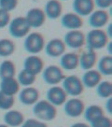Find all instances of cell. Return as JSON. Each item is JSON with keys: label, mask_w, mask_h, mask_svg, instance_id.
I'll list each match as a JSON object with an SVG mask.
<instances>
[{"label": "cell", "mask_w": 112, "mask_h": 127, "mask_svg": "<svg viewBox=\"0 0 112 127\" xmlns=\"http://www.w3.org/2000/svg\"><path fill=\"white\" fill-rule=\"evenodd\" d=\"M109 42V36L103 29H94L92 28L91 31L85 35V44H87L88 49L98 51L107 47Z\"/></svg>", "instance_id": "6da1fadb"}, {"label": "cell", "mask_w": 112, "mask_h": 127, "mask_svg": "<svg viewBox=\"0 0 112 127\" xmlns=\"http://www.w3.org/2000/svg\"><path fill=\"white\" fill-rule=\"evenodd\" d=\"M33 113L42 122H51L56 118L57 109L55 106L50 103L48 100H38L36 104H34Z\"/></svg>", "instance_id": "7a4b0ae2"}, {"label": "cell", "mask_w": 112, "mask_h": 127, "mask_svg": "<svg viewBox=\"0 0 112 127\" xmlns=\"http://www.w3.org/2000/svg\"><path fill=\"white\" fill-rule=\"evenodd\" d=\"M24 50L30 54H38L44 50L45 37L39 32L29 33L25 36L24 43Z\"/></svg>", "instance_id": "3957f363"}, {"label": "cell", "mask_w": 112, "mask_h": 127, "mask_svg": "<svg viewBox=\"0 0 112 127\" xmlns=\"http://www.w3.org/2000/svg\"><path fill=\"white\" fill-rule=\"evenodd\" d=\"M8 26L9 34L15 38H22L26 36L31 30V27L28 24L25 17L23 16H18L10 20Z\"/></svg>", "instance_id": "277c9868"}, {"label": "cell", "mask_w": 112, "mask_h": 127, "mask_svg": "<svg viewBox=\"0 0 112 127\" xmlns=\"http://www.w3.org/2000/svg\"><path fill=\"white\" fill-rule=\"evenodd\" d=\"M42 79L45 83L49 85H58L65 78L63 69L55 64H51L42 70Z\"/></svg>", "instance_id": "5b68a950"}, {"label": "cell", "mask_w": 112, "mask_h": 127, "mask_svg": "<svg viewBox=\"0 0 112 127\" xmlns=\"http://www.w3.org/2000/svg\"><path fill=\"white\" fill-rule=\"evenodd\" d=\"M63 82V89L67 95L76 97L80 95L84 92V85L81 79L76 75H70L65 77Z\"/></svg>", "instance_id": "8992f818"}, {"label": "cell", "mask_w": 112, "mask_h": 127, "mask_svg": "<svg viewBox=\"0 0 112 127\" xmlns=\"http://www.w3.org/2000/svg\"><path fill=\"white\" fill-rule=\"evenodd\" d=\"M64 42L65 46L70 49L78 50L85 45V34L79 30H69L64 35Z\"/></svg>", "instance_id": "52a82bcc"}, {"label": "cell", "mask_w": 112, "mask_h": 127, "mask_svg": "<svg viewBox=\"0 0 112 127\" xmlns=\"http://www.w3.org/2000/svg\"><path fill=\"white\" fill-rule=\"evenodd\" d=\"M64 113L70 118H78L83 114L85 109V104L83 100L77 97L66 100L64 102Z\"/></svg>", "instance_id": "ba28073f"}, {"label": "cell", "mask_w": 112, "mask_h": 127, "mask_svg": "<svg viewBox=\"0 0 112 127\" xmlns=\"http://www.w3.org/2000/svg\"><path fill=\"white\" fill-rule=\"evenodd\" d=\"M25 19L31 28H39L44 25L47 17L44 9L40 8H32L27 11Z\"/></svg>", "instance_id": "9c48e42d"}, {"label": "cell", "mask_w": 112, "mask_h": 127, "mask_svg": "<svg viewBox=\"0 0 112 127\" xmlns=\"http://www.w3.org/2000/svg\"><path fill=\"white\" fill-rule=\"evenodd\" d=\"M109 22V13L106 9H97L89 15V25L94 29H102Z\"/></svg>", "instance_id": "30bf717a"}, {"label": "cell", "mask_w": 112, "mask_h": 127, "mask_svg": "<svg viewBox=\"0 0 112 127\" xmlns=\"http://www.w3.org/2000/svg\"><path fill=\"white\" fill-rule=\"evenodd\" d=\"M45 52L49 57L57 58L61 57L64 54L66 50V46L64 44V40L61 38H52L48 43L45 45Z\"/></svg>", "instance_id": "8fae6325"}, {"label": "cell", "mask_w": 112, "mask_h": 127, "mask_svg": "<svg viewBox=\"0 0 112 127\" xmlns=\"http://www.w3.org/2000/svg\"><path fill=\"white\" fill-rule=\"evenodd\" d=\"M84 21L82 17L75 12H67L61 16V24L68 30H79L83 26Z\"/></svg>", "instance_id": "7c38bea8"}, {"label": "cell", "mask_w": 112, "mask_h": 127, "mask_svg": "<svg viewBox=\"0 0 112 127\" xmlns=\"http://www.w3.org/2000/svg\"><path fill=\"white\" fill-rule=\"evenodd\" d=\"M47 100L53 106H62L67 100V95L60 86H52L47 92Z\"/></svg>", "instance_id": "4fadbf2b"}, {"label": "cell", "mask_w": 112, "mask_h": 127, "mask_svg": "<svg viewBox=\"0 0 112 127\" xmlns=\"http://www.w3.org/2000/svg\"><path fill=\"white\" fill-rule=\"evenodd\" d=\"M24 69L36 76L44 69V62L36 54H31L24 59Z\"/></svg>", "instance_id": "5bb4252c"}, {"label": "cell", "mask_w": 112, "mask_h": 127, "mask_svg": "<svg viewBox=\"0 0 112 127\" xmlns=\"http://www.w3.org/2000/svg\"><path fill=\"white\" fill-rule=\"evenodd\" d=\"M40 97L39 91L35 87L28 86L24 87L19 94V99L21 103L25 106H31L36 104Z\"/></svg>", "instance_id": "9a60e30c"}, {"label": "cell", "mask_w": 112, "mask_h": 127, "mask_svg": "<svg viewBox=\"0 0 112 127\" xmlns=\"http://www.w3.org/2000/svg\"><path fill=\"white\" fill-rule=\"evenodd\" d=\"M72 8L78 15L86 17L94 10V0H73Z\"/></svg>", "instance_id": "2e32d148"}, {"label": "cell", "mask_w": 112, "mask_h": 127, "mask_svg": "<svg viewBox=\"0 0 112 127\" xmlns=\"http://www.w3.org/2000/svg\"><path fill=\"white\" fill-rule=\"evenodd\" d=\"M80 66V56L76 52H64L60 58V67L63 70H75Z\"/></svg>", "instance_id": "e0dca14e"}, {"label": "cell", "mask_w": 112, "mask_h": 127, "mask_svg": "<svg viewBox=\"0 0 112 127\" xmlns=\"http://www.w3.org/2000/svg\"><path fill=\"white\" fill-rule=\"evenodd\" d=\"M44 12L46 17L51 20L59 19L63 13V5L60 0H49L45 5Z\"/></svg>", "instance_id": "ac0fdd59"}, {"label": "cell", "mask_w": 112, "mask_h": 127, "mask_svg": "<svg viewBox=\"0 0 112 127\" xmlns=\"http://www.w3.org/2000/svg\"><path fill=\"white\" fill-rule=\"evenodd\" d=\"M79 56H80V66L85 71L92 69L98 61L96 52L91 49H88V51L82 52Z\"/></svg>", "instance_id": "d6986e66"}, {"label": "cell", "mask_w": 112, "mask_h": 127, "mask_svg": "<svg viewBox=\"0 0 112 127\" xmlns=\"http://www.w3.org/2000/svg\"><path fill=\"white\" fill-rule=\"evenodd\" d=\"M20 87L21 85L19 84L17 79H15V77L3 79L0 81V92L7 95L14 96L20 92Z\"/></svg>", "instance_id": "ffe728a7"}, {"label": "cell", "mask_w": 112, "mask_h": 127, "mask_svg": "<svg viewBox=\"0 0 112 127\" xmlns=\"http://www.w3.org/2000/svg\"><path fill=\"white\" fill-rule=\"evenodd\" d=\"M101 80H102V75L100 74V72L93 68L90 70H86L81 79L84 87L91 88V89L95 88L100 83Z\"/></svg>", "instance_id": "44dd1931"}, {"label": "cell", "mask_w": 112, "mask_h": 127, "mask_svg": "<svg viewBox=\"0 0 112 127\" xmlns=\"http://www.w3.org/2000/svg\"><path fill=\"white\" fill-rule=\"evenodd\" d=\"M25 121L24 115L23 112L16 109H9L4 115L5 124L9 127H19L21 126Z\"/></svg>", "instance_id": "7402d4cb"}, {"label": "cell", "mask_w": 112, "mask_h": 127, "mask_svg": "<svg viewBox=\"0 0 112 127\" xmlns=\"http://www.w3.org/2000/svg\"><path fill=\"white\" fill-rule=\"evenodd\" d=\"M16 75V65L11 60H4L0 64V79L14 78Z\"/></svg>", "instance_id": "603a6c76"}, {"label": "cell", "mask_w": 112, "mask_h": 127, "mask_svg": "<svg viewBox=\"0 0 112 127\" xmlns=\"http://www.w3.org/2000/svg\"><path fill=\"white\" fill-rule=\"evenodd\" d=\"M84 118L89 123H92L94 120L104 115V109L97 105H91L84 109Z\"/></svg>", "instance_id": "cb8c5ba5"}, {"label": "cell", "mask_w": 112, "mask_h": 127, "mask_svg": "<svg viewBox=\"0 0 112 127\" xmlns=\"http://www.w3.org/2000/svg\"><path fill=\"white\" fill-rule=\"evenodd\" d=\"M98 71L100 72L101 75L109 76L112 75V56L111 54L105 55L97 62Z\"/></svg>", "instance_id": "d4e9b609"}, {"label": "cell", "mask_w": 112, "mask_h": 127, "mask_svg": "<svg viewBox=\"0 0 112 127\" xmlns=\"http://www.w3.org/2000/svg\"><path fill=\"white\" fill-rule=\"evenodd\" d=\"M16 51V44L8 38L0 39V57H8Z\"/></svg>", "instance_id": "484cf974"}, {"label": "cell", "mask_w": 112, "mask_h": 127, "mask_svg": "<svg viewBox=\"0 0 112 127\" xmlns=\"http://www.w3.org/2000/svg\"><path fill=\"white\" fill-rule=\"evenodd\" d=\"M96 94L101 98H110L112 95V83L109 80H101L96 86Z\"/></svg>", "instance_id": "4316f807"}, {"label": "cell", "mask_w": 112, "mask_h": 127, "mask_svg": "<svg viewBox=\"0 0 112 127\" xmlns=\"http://www.w3.org/2000/svg\"><path fill=\"white\" fill-rule=\"evenodd\" d=\"M36 76L28 72L25 69H23L22 71L19 73L18 75V82L20 85L24 86V87H28V86H32L33 84L36 82Z\"/></svg>", "instance_id": "83f0119b"}, {"label": "cell", "mask_w": 112, "mask_h": 127, "mask_svg": "<svg viewBox=\"0 0 112 127\" xmlns=\"http://www.w3.org/2000/svg\"><path fill=\"white\" fill-rule=\"evenodd\" d=\"M15 104L14 96L7 95L0 92V109L2 110H9L11 109Z\"/></svg>", "instance_id": "f1b7e54d"}, {"label": "cell", "mask_w": 112, "mask_h": 127, "mask_svg": "<svg viewBox=\"0 0 112 127\" xmlns=\"http://www.w3.org/2000/svg\"><path fill=\"white\" fill-rule=\"evenodd\" d=\"M91 127H112V121L108 116H101L90 123Z\"/></svg>", "instance_id": "f546056e"}, {"label": "cell", "mask_w": 112, "mask_h": 127, "mask_svg": "<svg viewBox=\"0 0 112 127\" xmlns=\"http://www.w3.org/2000/svg\"><path fill=\"white\" fill-rule=\"evenodd\" d=\"M19 4V0H0V8L10 12L16 9Z\"/></svg>", "instance_id": "4dcf8cb0"}, {"label": "cell", "mask_w": 112, "mask_h": 127, "mask_svg": "<svg viewBox=\"0 0 112 127\" xmlns=\"http://www.w3.org/2000/svg\"><path fill=\"white\" fill-rule=\"evenodd\" d=\"M22 127H48L47 123L38 119H28L25 120L24 123L21 125Z\"/></svg>", "instance_id": "1f68e13d"}, {"label": "cell", "mask_w": 112, "mask_h": 127, "mask_svg": "<svg viewBox=\"0 0 112 127\" xmlns=\"http://www.w3.org/2000/svg\"><path fill=\"white\" fill-rule=\"evenodd\" d=\"M11 20L10 13L0 8V29L7 27Z\"/></svg>", "instance_id": "d6a6232c"}, {"label": "cell", "mask_w": 112, "mask_h": 127, "mask_svg": "<svg viewBox=\"0 0 112 127\" xmlns=\"http://www.w3.org/2000/svg\"><path fill=\"white\" fill-rule=\"evenodd\" d=\"M94 5L98 7L99 9H108L111 7L112 0H94Z\"/></svg>", "instance_id": "836d02e7"}, {"label": "cell", "mask_w": 112, "mask_h": 127, "mask_svg": "<svg viewBox=\"0 0 112 127\" xmlns=\"http://www.w3.org/2000/svg\"><path fill=\"white\" fill-rule=\"evenodd\" d=\"M71 127H91L88 123H76L72 124Z\"/></svg>", "instance_id": "e575fe53"}, {"label": "cell", "mask_w": 112, "mask_h": 127, "mask_svg": "<svg viewBox=\"0 0 112 127\" xmlns=\"http://www.w3.org/2000/svg\"><path fill=\"white\" fill-rule=\"evenodd\" d=\"M110 103H111V97H110V98H108L107 105H106V108H107V110L108 111V113H109V114L111 113V107H110Z\"/></svg>", "instance_id": "d590c367"}, {"label": "cell", "mask_w": 112, "mask_h": 127, "mask_svg": "<svg viewBox=\"0 0 112 127\" xmlns=\"http://www.w3.org/2000/svg\"><path fill=\"white\" fill-rule=\"evenodd\" d=\"M0 127H9V126L7 125V124H3V123H1V124H0Z\"/></svg>", "instance_id": "8d00e7d4"}, {"label": "cell", "mask_w": 112, "mask_h": 127, "mask_svg": "<svg viewBox=\"0 0 112 127\" xmlns=\"http://www.w3.org/2000/svg\"><path fill=\"white\" fill-rule=\"evenodd\" d=\"M64 1H67V0H64Z\"/></svg>", "instance_id": "74e56055"}, {"label": "cell", "mask_w": 112, "mask_h": 127, "mask_svg": "<svg viewBox=\"0 0 112 127\" xmlns=\"http://www.w3.org/2000/svg\"><path fill=\"white\" fill-rule=\"evenodd\" d=\"M61 127H63V126H61Z\"/></svg>", "instance_id": "f35d334b"}]
</instances>
